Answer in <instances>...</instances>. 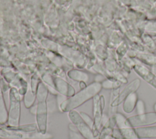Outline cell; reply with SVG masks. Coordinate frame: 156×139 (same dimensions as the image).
Masks as SVG:
<instances>
[{"label": "cell", "mask_w": 156, "mask_h": 139, "mask_svg": "<svg viewBox=\"0 0 156 139\" xmlns=\"http://www.w3.org/2000/svg\"><path fill=\"white\" fill-rule=\"evenodd\" d=\"M101 85L99 83L93 84L74 96L63 101L59 108L63 112H68L82 105L91 98H93L101 91Z\"/></svg>", "instance_id": "cell-1"}, {"label": "cell", "mask_w": 156, "mask_h": 139, "mask_svg": "<svg viewBox=\"0 0 156 139\" xmlns=\"http://www.w3.org/2000/svg\"><path fill=\"white\" fill-rule=\"evenodd\" d=\"M52 135L49 133L43 134L39 130L24 131L0 127L1 139H51Z\"/></svg>", "instance_id": "cell-2"}, {"label": "cell", "mask_w": 156, "mask_h": 139, "mask_svg": "<svg viewBox=\"0 0 156 139\" xmlns=\"http://www.w3.org/2000/svg\"><path fill=\"white\" fill-rule=\"evenodd\" d=\"M105 105V101L104 96H99L97 94L93 98V114L94 120L93 132L96 138L98 137L101 128V121Z\"/></svg>", "instance_id": "cell-3"}, {"label": "cell", "mask_w": 156, "mask_h": 139, "mask_svg": "<svg viewBox=\"0 0 156 139\" xmlns=\"http://www.w3.org/2000/svg\"><path fill=\"white\" fill-rule=\"evenodd\" d=\"M140 85V80L135 79L128 84L119 93L118 96L112 102H110L109 116H112L117 112L118 107L121 105L124 99L132 93L136 91Z\"/></svg>", "instance_id": "cell-4"}, {"label": "cell", "mask_w": 156, "mask_h": 139, "mask_svg": "<svg viewBox=\"0 0 156 139\" xmlns=\"http://www.w3.org/2000/svg\"><path fill=\"white\" fill-rule=\"evenodd\" d=\"M68 117L71 123L76 126L80 134L85 139H96L92 129L85 122L80 113L75 110L68 112Z\"/></svg>", "instance_id": "cell-5"}, {"label": "cell", "mask_w": 156, "mask_h": 139, "mask_svg": "<svg viewBox=\"0 0 156 139\" xmlns=\"http://www.w3.org/2000/svg\"><path fill=\"white\" fill-rule=\"evenodd\" d=\"M46 96H38L37 105L36 119L37 121L38 130L43 133H46L47 128V104L46 102Z\"/></svg>", "instance_id": "cell-6"}, {"label": "cell", "mask_w": 156, "mask_h": 139, "mask_svg": "<svg viewBox=\"0 0 156 139\" xmlns=\"http://www.w3.org/2000/svg\"><path fill=\"white\" fill-rule=\"evenodd\" d=\"M131 126L134 127H143L152 125L156 123V112H146L143 114L133 115L128 117Z\"/></svg>", "instance_id": "cell-7"}, {"label": "cell", "mask_w": 156, "mask_h": 139, "mask_svg": "<svg viewBox=\"0 0 156 139\" xmlns=\"http://www.w3.org/2000/svg\"><path fill=\"white\" fill-rule=\"evenodd\" d=\"M20 101L18 96L10 95L8 123L10 126H19L20 118Z\"/></svg>", "instance_id": "cell-8"}, {"label": "cell", "mask_w": 156, "mask_h": 139, "mask_svg": "<svg viewBox=\"0 0 156 139\" xmlns=\"http://www.w3.org/2000/svg\"><path fill=\"white\" fill-rule=\"evenodd\" d=\"M133 69L140 77L156 89V76L153 73L140 65H135Z\"/></svg>", "instance_id": "cell-9"}, {"label": "cell", "mask_w": 156, "mask_h": 139, "mask_svg": "<svg viewBox=\"0 0 156 139\" xmlns=\"http://www.w3.org/2000/svg\"><path fill=\"white\" fill-rule=\"evenodd\" d=\"M138 100V97L136 91L130 93L122 103V108L123 112L126 114L131 113L133 112L135 109Z\"/></svg>", "instance_id": "cell-10"}, {"label": "cell", "mask_w": 156, "mask_h": 139, "mask_svg": "<svg viewBox=\"0 0 156 139\" xmlns=\"http://www.w3.org/2000/svg\"><path fill=\"white\" fill-rule=\"evenodd\" d=\"M137 136L140 139L155 138L156 139V126H146L135 128Z\"/></svg>", "instance_id": "cell-11"}, {"label": "cell", "mask_w": 156, "mask_h": 139, "mask_svg": "<svg viewBox=\"0 0 156 139\" xmlns=\"http://www.w3.org/2000/svg\"><path fill=\"white\" fill-rule=\"evenodd\" d=\"M113 129V128L110 126L109 122L108 121L103 126H102L98 137V139H105L108 136L111 135Z\"/></svg>", "instance_id": "cell-12"}, {"label": "cell", "mask_w": 156, "mask_h": 139, "mask_svg": "<svg viewBox=\"0 0 156 139\" xmlns=\"http://www.w3.org/2000/svg\"><path fill=\"white\" fill-rule=\"evenodd\" d=\"M69 139H85L78 131L76 126L72 123L69 124Z\"/></svg>", "instance_id": "cell-13"}, {"label": "cell", "mask_w": 156, "mask_h": 139, "mask_svg": "<svg viewBox=\"0 0 156 139\" xmlns=\"http://www.w3.org/2000/svg\"><path fill=\"white\" fill-rule=\"evenodd\" d=\"M136 114L140 115V114H143L146 112V105L144 102L142 100V99H139L138 100L136 104V107H135V109Z\"/></svg>", "instance_id": "cell-14"}, {"label": "cell", "mask_w": 156, "mask_h": 139, "mask_svg": "<svg viewBox=\"0 0 156 139\" xmlns=\"http://www.w3.org/2000/svg\"><path fill=\"white\" fill-rule=\"evenodd\" d=\"M80 115H81L82 118L83 119V120L85 121V122L90 127V128L92 129L94 127V120L93 119H92L87 113H85V112H80Z\"/></svg>", "instance_id": "cell-15"}, {"label": "cell", "mask_w": 156, "mask_h": 139, "mask_svg": "<svg viewBox=\"0 0 156 139\" xmlns=\"http://www.w3.org/2000/svg\"><path fill=\"white\" fill-rule=\"evenodd\" d=\"M111 135H112V137H113L114 138H117V139H124L123 136H122V134H121L120 130H119V128H118L117 127H115V128L113 129Z\"/></svg>", "instance_id": "cell-16"}, {"label": "cell", "mask_w": 156, "mask_h": 139, "mask_svg": "<svg viewBox=\"0 0 156 139\" xmlns=\"http://www.w3.org/2000/svg\"><path fill=\"white\" fill-rule=\"evenodd\" d=\"M105 139H117V138H114V137H112V135H109V136H108Z\"/></svg>", "instance_id": "cell-17"}, {"label": "cell", "mask_w": 156, "mask_h": 139, "mask_svg": "<svg viewBox=\"0 0 156 139\" xmlns=\"http://www.w3.org/2000/svg\"><path fill=\"white\" fill-rule=\"evenodd\" d=\"M154 110L155 112H156V103H155L154 105Z\"/></svg>", "instance_id": "cell-18"}, {"label": "cell", "mask_w": 156, "mask_h": 139, "mask_svg": "<svg viewBox=\"0 0 156 139\" xmlns=\"http://www.w3.org/2000/svg\"><path fill=\"white\" fill-rule=\"evenodd\" d=\"M131 139H140L138 136L137 137H134V138H131Z\"/></svg>", "instance_id": "cell-19"}, {"label": "cell", "mask_w": 156, "mask_h": 139, "mask_svg": "<svg viewBox=\"0 0 156 139\" xmlns=\"http://www.w3.org/2000/svg\"><path fill=\"white\" fill-rule=\"evenodd\" d=\"M0 139H1V138H0Z\"/></svg>", "instance_id": "cell-20"}]
</instances>
